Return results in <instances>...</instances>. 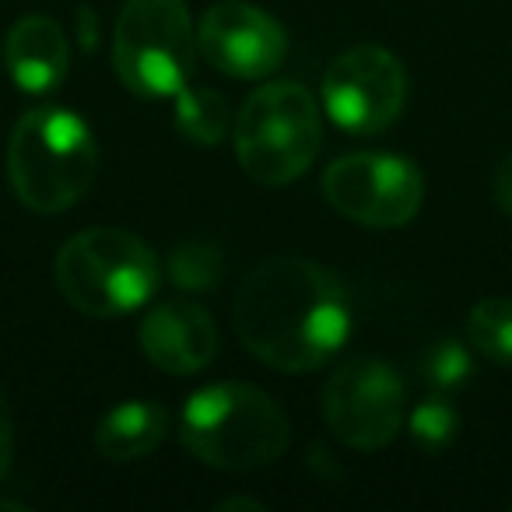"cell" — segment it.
I'll use <instances>...</instances> for the list:
<instances>
[{
    "mask_svg": "<svg viewBox=\"0 0 512 512\" xmlns=\"http://www.w3.org/2000/svg\"><path fill=\"white\" fill-rule=\"evenodd\" d=\"M235 334L278 372H313L344 348L351 302L327 267L302 256H267L242 278L232 302Z\"/></svg>",
    "mask_w": 512,
    "mask_h": 512,
    "instance_id": "1",
    "label": "cell"
},
{
    "mask_svg": "<svg viewBox=\"0 0 512 512\" xmlns=\"http://www.w3.org/2000/svg\"><path fill=\"white\" fill-rule=\"evenodd\" d=\"M179 439L214 470H264L292 442L285 411L271 393L249 383H211L186 400Z\"/></svg>",
    "mask_w": 512,
    "mask_h": 512,
    "instance_id": "2",
    "label": "cell"
},
{
    "mask_svg": "<svg viewBox=\"0 0 512 512\" xmlns=\"http://www.w3.org/2000/svg\"><path fill=\"white\" fill-rule=\"evenodd\" d=\"M95 169H99L95 134L71 109H29L11 130V190L29 211L60 214L74 207L92 186Z\"/></svg>",
    "mask_w": 512,
    "mask_h": 512,
    "instance_id": "3",
    "label": "cell"
},
{
    "mask_svg": "<svg viewBox=\"0 0 512 512\" xmlns=\"http://www.w3.org/2000/svg\"><path fill=\"white\" fill-rule=\"evenodd\" d=\"M57 292L95 320L127 316L158 292V256L123 228H88L60 246L53 264Z\"/></svg>",
    "mask_w": 512,
    "mask_h": 512,
    "instance_id": "4",
    "label": "cell"
},
{
    "mask_svg": "<svg viewBox=\"0 0 512 512\" xmlns=\"http://www.w3.org/2000/svg\"><path fill=\"white\" fill-rule=\"evenodd\" d=\"M232 141L235 158L253 183L288 186L320 155V106L299 81L260 85L235 113Z\"/></svg>",
    "mask_w": 512,
    "mask_h": 512,
    "instance_id": "5",
    "label": "cell"
},
{
    "mask_svg": "<svg viewBox=\"0 0 512 512\" xmlns=\"http://www.w3.org/2000/svg\"><path fill=\"white\" fill-rule=\"evenodd\" d=\"M197 29L186 0H127L113 32V71L141 99H172L190 81Z\"/></svg>",
    "mask_w": 512,
    "mask_h": 512,
    "instance_id": "6",
    "label": "cell"
},
{
    "mask_svg": "<svg viewBox=\"0 0 512 512\" xmlns=\"http://www.w3.org/2000/svg\"><path fill=\"white\" fill-rule=\"evenodd\" d=\"M323 197L337 214L365 228H400L421 211L425 179L418 165L386 151H351L323 172Z\"/></svg>",
    "mask_w": 512,
    "mask_h": 512,
    "instance_id": "7",
    "label": "cell"
},
{
    "mask_svg": "<svg viewBox=\"0 0 512 512\" xmlns=\"http://www.w3.org/2000/svg\"><path fill=\"white\" fill-rule=\"evenodd\" d=\"M407 390L400 376L379 358H351L330 376L323 390L327 428L351 449L376 453L404 428Z\"/></svg>",
    "mask_w": 512,
    "mask_h": 512,
    "instance_id": "8",
    "label": "cell"
},
{
    "mask_svg": "<svg viewBox=\"0 0 512 512\" xmlns=\"http://www.w3.org/2000/svg\"><path fill=\"white\" fill-rule=\"evenodd\" d=\"M404 102V64L383 46H351L323 74V109L348 134H383L400 120Z\"/></svg>",
    "mask_w": 512,
    "mask_h": 512,
    "instance_id": "9",
    "label": "cell"
},
{
    "mask_svg": "<svg viewBox=\"0 0 512 512\" xmlns=\"http://www.w3.org/2000/svg\"><path fill=\"white\" fill-rule=\"evenodd\" d=\"M197 50L214 71L239 81L271 78L288 53V36L274 15L246 0H218L197 29Z\"/></svg>",
    "mask_w": 512,
    "mask_h": 512,
    "instance_id": "10",
    "label": "cell"
},
{
    "mask_svg": "<svg viewBox=\"0 0 512 512\" xmlns=\"http://www.w3.org/2000/svg\"><path fill=\"white\" fill-rule=\"evenodd\" d=\"M141 351L158 372L193 376L204 372L218 355V327L211 313L193 302H162L144 316L137 330Z\"/></svg>",
    "mask_w": 512,
    "mask_h": 512,
    "instance_id": "11",
    "label": "cell"
},
{
    "mask_svg": "<svg viewBox=\"0 0 512 512\" xmlns=\"http://www.w3.org/2000/svg\"><path fill=\"white\" fill-rule=\"evenodd\" d=\"M67 64V36L46 15H25L4 39V71L25 95H50L57 85H64Z\"/></svg>",
    "mask_w": 512,
    "mask_h": 512,
    "instance_id": "12",
    "label": "cell"
},
{
    "mask_svg": "<svg viewBox=\"0 0 512 512\" xmlns=\"http://www.w3.org/2000/svg\"><path fill=\"white\" fill-rule=\"evenodd\" d=\"M169 432V411L155 400H127L106 411L95 428V449L113 463L144 460L162 446Z\"/></svg>",
    "mask_w": 512,
    "mask_h": 512,
    "instance_id": "13",
    "label": "cell"
},
{
    "mask_svg": "<svg viewBox=\"0 0 512 512\" xmlns=\"http://www.w3.org/2000/svg\"><path fill=\"white\" fill-rule=\"evenodd\" d=\"M172 102H176L179 134H183L186 141L200 144V148H218L235 123L232 109H228V99L207 85H200V88L183 85L172 95Z\"/></svg>",
    "mask_w": 512,
    "mask_h": 512,
    "instance_id": "14",
    "label": "cell"
},
{
    "mask_svg": "<svg viewBox=\"0 0 512 512\" xmlns=\"http://www.w3.org/2000/svg\"><path fill=\"white\" fill-rule=\"evenodd\" d=\"M467 337L495 365H512V299H481L467 316Z\"/></svg>",
    "mask_w": 512,
    "mask_h": 512,
    "instance_id": "15",
    "label": "cell"
},
{
    "mask_svg": "<svg viewBox=\"0 0 512 512\" xmlns=\"http://www.w3.org/2000/svg\"><path fill=\"white\" fill-rule=\"evenodd\" d=\"M169 278L183 292H211L221 278V249L214 242H179L169 256Z\"/></svg>",
    "mask_w": 512,
    "mask_h": 512,
    "instance_id": "16",
    "label": "cell"
},
{
    "mask_svg": "<svg viewBox=\"0 0 512 512\" xmlns=\"http://www.w3.org/2000/svg\"><path fill=\"white\" fill-rule=\"evenodd\" d=\"M456 432H460V414L439 390L411 411V439L428 453L446 449L456 439Z\"/></svg>",
    "mask_w": 512,
    "mask_h": 512,
    "instance_id": "17",
    "label": "cell"
},
{
    "mask_svg": "<svg viewBox=\"0 0 512 512\" xmlns=\"http://www.w3.org/2000/svg\"><path fill=\"white\" fill-rule=\"evenodd\" d=\"M421 372L432 383V390L446 393L456 390L460 383L470 379V355L460 341H435L421 358Z\"/></svg>",
    "mask_w": 512,
    "mask_h": 512,
    "instance_id": "18",
    "label": "cell"
},
{
    "mask_svg": "<svg viewBox=\"0 0 512 512\" xmlns=\"http://www.w3.org/2000/svg\"><path fill=\"white\" fill-rule=\"evenodd\" d=\"M11 449H15V428H11L8 397L0 390V477H4V470H8V463H11Z\"/></svg>",
    "mask_w": 512,
    "mask_h": 512,
    "instance_id": "19",
    "label": "cell"
},
{
    "mask_svg": "<svg viewBox=\"0 0 512 512\" xmlns=\"http://www.w3.org/2000/svg\"><path fill=\"white\" fill-rule=\"evenodd\" d=\"M495 200L505 214H512V155L495 172Z\"/></svg>",
    "mask_w": 512,
    "mask_h": 512,
    "instance_id": "20",
    "label": "cell"
},
{
    "mask_svg": "<svg viewBox=\"0 0 512 512\" xmlns=\"http://www.w3.org/2000/svg\"><path fill=\"white\" fill-rule=\"evenodd\" d=\"M221 512H235V509H249V512H260L264 509V502H256V498H225V502H218Z\"/></svg>",
    "mask_w": 512,
    "mask_h": 512,
    "instance_id": "21",
    "label": "cell"
}]
</instances>
